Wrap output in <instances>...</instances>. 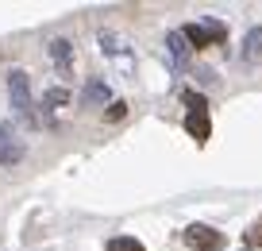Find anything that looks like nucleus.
Instances as JSON below:
<instances>
[{"instance_id":"1","label":"nucleus","mask_w":262,"mask_h":251,"mask_svg":"<svg viewBox=\"0 0 262 251\" xmlns=\"http://www.w3.org/2000/svg\"><path fill=\"white\" fill-rule=\"evenodd\" d=\"M8 101H12V112H16L24 124H39V116H35V101H31V78H27L24 70L8 73Z\"/></svg>"},{"instance_id":"2","label":"nucleus","mask_w":262,"mask_h":251,"mask_svg":"<svg viewBox=\"0 0 262 251\" xmlns=\"http://www.w3.org/2000/svg\"><path fill=\"white\" fill-rule=\"evenodd\" d=\"M100 50H104V54L120 66V70H135V54H131V47H127V39H123V35L100 31Z\"/></svg>"},{"instance_id":"3","label":"nucleus","mask_w":262,"mask_h":251,"mask_svg":"<svg viewBox=\"0 0 262 251\" xmlns=\"http://www.w3.org/2000/svg\"><path fill=\"white\" fill-rule=\"evenodd\" d=\"M185 243L196 247V251H220L224 236L216 232V228H208V224H193V228H185Z\"/></svg>"},{"instance_id":"4","label":"nucleus","mask_w":262,"mask_h":251,"mask_svg":"<svg viewBox=\"0 0 262 251\" xmlns=\"http://www.w3.org/2000/svg\"><path fill=\"white\" fill-rule=\"evenodd\" d=\"M166 54H170V66H173V70H185L193 47H189V39H185V31H181V27L166 35Z\"/></svg>"},{"instance_id":"5","label":"nucleus","mask_w":262,"mask_h":251,"mask_svg":"<svg viewBox=\"0 0 262 251\" xmlns=\"http://www.w3.org/2000/svg\"><path fill=\"white\" fill-rule=\"evenodd\" d=\"M50 58H54V66H58L62 78H74V43L70 39H54L50 43Z\"/></svg>"},{"instance_id":"6","label":"nucleus","mask_w":262,"mask_h":251,"mask_svg":"<svg viewBox=\"0 0 262 251\" xmlns=\"http://www.w3.org/2000/svg\"><path fill=\"white\" fill-rule=\"evenodd\" d=\"M185 131L196 139V143H208V136H212V120H208V112H189L185 116Z\"/></svg>"},{"instance_id":"7","label":"nucleus","mask_w":262,"mask_h":251,"mask_svg":"<svg viewBox=\"0 0 262 251\" xmlns=\"http://www.w3.org/2000/svg\"><path fill=\"white\" fill-rule=\"evenodd\" d=\"M19 159H24V143H16L8 128H0V166H12Z\"/></svg>"},{"instance_id":"8","label":"nucleus","mask_w":262,"mask_h":251,"mask_svg":"<svg viewBox=\"0 0 262 251\" xmlns=\"http://www.w3.org/2000/svg\"><path fill=\"white\" fill-rule=\"evenodd\" d=\"M243 62H262V27H251L243 39Z\"/></svg>"},{"instance_id":"9","label":"nucleus","mask_w":262,"mask_h":251,"mask_svg":"<svg viewBox=\"0 0 262 251\" xmlns=\"http://www.w3.org/2000/svg\"><path fill=\"white\" fill-rule=\"evenodd\" d=\"M181 31H185V39H189V47H193V50L212 47V35H208V27H205V24H185Z\"/></svg>"},{"instance_id":"10","label":"nucleus","mask_w":262,"mask_h":251,"mask_svg":"<svg viewBox=\"0 0 262 251\" xmlns=\"http://www.w3.org/2000/svg\"><path fill=\"white\" fill-rule=\"evenodd\" d=\"M112 101V89H108L100 78H93L89 85H85V105H108Z\"/></svg>"},{"instance_id":"11","label":"nucleus","mask_w":262,"mask_h":251,"mask_svg":"<svg viewBox=\"0 0 262 251\" xmlns=\"http://www.w3.org/2000/svg\"><path fill=\"white\" fill-rule=\"evenodd\" d=\"M66 105H70V89H62V85L42 93V108H47V112H58V108H66Z\"/></svg>"},{"instance_id":"12","label":"nucleus","mask_w":262,"mask_h":251,"mask_svg":"<svg viewBox=\"0 0 262 251\" xmlns=\"http://www.w3.org/2000/svg\"><path fill=\"white\" fill-rule=\"evenodd\" d=\"M108 251H147V247H143L135 236H112V240H108Z\"/></svg>"},{"instance_id":"13","label":"nucleus","mask_w":262,"mask_h":251,"mask_svg":"<svg viewBox=\"0 0 262 251\" xmlns=\"http://www.w3.org/2000/svg\"><path fill=\"white\" fill-rule=\"evenodd\" d=\"M185 105H189V112H208L205 93H196V89H185Z\"/></svg>"},{"instance_id":"14","label":"nucleus","mask_w":262,"mask_h":251,"mask_svg":"<svg viewBox=\"0 0 262 251\" xmlns=\"http://www.w3.org/2000/svg\"><path fill=\"white\" fill-rule=\"evenodd\" d=\"M251 247H262V220H254V224L247 228V251Z\"/></svg>"},{"instance_id":"15","label":"nucleus","mask_w":262,"mask_h":251,"mask_svg":"<svg viewBox=\"0 0 262 251\" xmlns=\"http://www.w3.org/2000/svg\"><path fill=\"white\" fill-rule=\"evenodd\" d=\"M205 27H208V35H212V43H228V27H224L220 20H208Z\"/></svg>"},{"instance_id":"16","label":"nucleus","mask_w":262,"mask_h":251,"mask_svg":"<svg viewBox=\"0 0 262 251\" xmlns=\"http://www.w3.org/2000/svg\"><path fill=\"white\" fill-rule=\"evenodd\" d=\"M123 112H127V105H123V101H112V105H108V120H120Z\"/></svg>"},{"instance_id":"17","label":"nucleus","mask_w":262,"mask_h":251,"mask_svg":"<svg viewBox=\"0 0 262 251\" xmlns=\"http://www.w3.org/2000/svg\"><path fill=\"white\" fill-rule=\"evenodd\" d=\"M196 78L205 81V85H216V73H212V70H196Z\"/></svg>"}]
</instances>
